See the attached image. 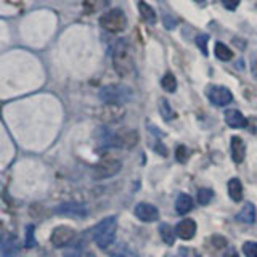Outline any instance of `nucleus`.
<instances>
[{
  "instance_id": "10",
  "label": "nucleus",
  "mask_w": 257,
  "mask_h": 257,
  "mask_svg": "<svg viewBox=\"0 0 257 257\" xmlns=\"http://www.w3.org/2000/svg\"><path fill=\"white\" fill-rule=\"evenodd\" d=\"M124 114H125V111L120 104H106L100 112V119L103 122L111 124V122H119V120L124 117Z\"/></svg>"
},
{
  "instance_id": "33",
  "label": "nucleus",
  "mask_w": 257,
  "mask_h": 257,
  "mask_svg": "<svg viewBox=\"0 0 257 257\" xmlns=\"http://www.w3.org/2000/svg\"><path fill=\"white\" fill-rule=\"evenodd\" d=\"M223 257H239V255H238V252H236V249H233V247H231V249H228V251L223 254Z\"/></svg>"
},
{
  "instance_id": "17",
  "label": "nucleus",
  "mask_w": 257,
  "mask_h": 257,
  "mask_svg": "<svg viewBox=\"0 0 257 257\" xmlns=\"http://www.w3.org/2000/svg\"><path fill=\"white\" fill-rule=\"evenodd\" d=\"M191 209H193V198L185 195V193H180L175 201V211L179 214H187Z\"/></svg>"
},
{
  "instance_id": "25",
  "label": "nucleus",
  "mask_w": 257,
  "mask_h": 257,
  "mask_svg": "<svg viewBox=\"0 0 257 257\" xmlns=\"http://www.w3.org/2000/svg\"><path fill=\"white\" fill-rule=\"evenodd\" d=\"M212 198H214V191H212L211 188H201V190L198 191V203H199L201 206L209 204V203L212 201Z\"/></svg>"
},
{
  "instance_id": "26",
  "label": "nucleus",
  "mask_w": 257,
  "mask_h": 257,
  "mask_svg": "<svg viewBox=\"0 0 257 257\" xmlns=\"http://www.w3.org/2000/svg\"><path fill=\"white\" fill-rule=\"evenodd\" d=\"M34 233H36V225L29 223L28 227H26V239H24V246H26L28 249L36 246V236H34Z\"/></svg>"
},
{
  "instance_id": "13",
  "label": "nucleus",
  "mask_w": 257,
  "mask_h": 257,
  "mask_svg": "<svg viewBox=\"0 0 257 257\" xmlns=\"http://www.w3.org/2000/svg\"><path fill=\"white\" fill-rule=\"evenodd\" d=\"M175 233L180 239L188 241L196 235V222L191 219H183L175 225Z\"/></svg>"
},
{
  "instance_id": "32",
  "label": "nucleus",
  "mask_w": 257,
  "mask_h": 257,
  "mask_svg": "<svg viewBox=\"0 0 257 257\" xmlns=\"http://www.w3.org/2000/svg\"><path fill=\"white\" fill-rule=\"evenodd\" d=\"M164 26L167 29H172L175 26V21L172 20V16L171 15H164Z\"/></svg>"
},
{
  "instance_id": "34",
  "label": "nucleus",
  "mask_w": 257,
  "mask_h": 257,
  "mask_svg": "<svg viewBox=\"0 0 257 257\" xmlns=\"http://www.w3.org/2000/svg\"><path fill=\"white\" fill-rule=\"evenodd\" d=\"M80 257H95L92 251H80Z\"/></svg>"
},
{
  "instance_id": "21",
  "label": "nucleus",
  "mask_w": 257,
  "mask_h": 257,
  "mask_svg": "<svg viewBox=\"0 0 257 257\" xmlns=\"http://www.w3.org/2000/svg\"><path fill=\"white\" fill-rule=\"evenodd\" d=\"M214 52H215V56H217V58L222 60V61H228V60L233 58L231 50H230V48H228L227 45H225V44H222V42H217V44H215Z\"/></svg>"
},
{
  "instance_id": "2",
  "label": "nucleus",
  "mask_w": 257,
  "mask_h": 257,
  "mask_svg": "<svg viewBox=\"0 0 257 257\" xmlns=\"http://www.w3.org/2000/svg\"><path fill=\"white\" fill-rule=\"evenodd\" d=\"M116 238V217H106L93 228V241L100 249H108Z\"/></svg>"
},
{
  "instance_id": "29",
  "label": "nucleus",
  "mask_w": 257,
  "mask_h": 257,
  "mask_svg": "<svg viewBox=\"0 0 257 257\" xmlns=\"http://www.w3.org/2000/svg\"><path fill=\"white\" fill-rule=\"evenodd\" d=\"M211 243L215 249H222L227 246V239H225V236H222V235H214L211 238Z\"/></svg>"
},
{
  "instance_id": "5",
  "label": "nucleus",
  "mask_w": 257,
  "mask_h": 257,
  "mask_svg": "<svg viewBox=\"0 0 257 257\" xmlns=\"http://www.w3.org/2000/svg\"><path fill=\"white\" fill-rule=\"evenodd\" d=\"M122 164H120L119 159H112V158H104L101 159L98 164L93 167L92 175L95 180H104V179H111L114 177L119 171Z\"/></svg>"
},
{
  "instance_id": "15",
  "label": "nucleus",
  "mask_w": 257,
  "mask_h": 257,
  "mask_svg": "<svg viewBox=\"0 0 257 257\" xmlns=\"http://www.w3.org/2000/svg\"><path fill=\"white\" fill-rule=\"evenodd\" d=\"M137 142H139V134L135 131H119L117 132L119 148H134Z\"/></svg>"
},
{
  "instance_id": "28",
  "label": "nucleus",
  "mask_w": 257,
  "mask_h": 257,
  "mask_svg": "<svg viewBox=\"0 0 257 257\" xmlns=\"http://www.w3.org/2000/svg\"><path fill=\"white\" fill-rule=\"evenodd\" d=\"M243 252L246 257H257V243L255 241H246L243 244Z\"/></svg>"
},
{
  "instance_id": "7",
  "label": "nucleus",
  "mask_w": 257,
  "mask_h": 257,
  "mask_svg": "<svg viewBox=\"0 0 257 257\" xmlns=\"http://www.w3.org/2000/svg\"><path fill=\"white\" fill-rule=\"evenodd\" d=\"M76 238V230L68 227V225H60L52 233V244L55 247H64L72 243V239Z\"/></svg>"
},
{
  "instance_id": "9",
  "label": "nucleus",
  "mask_w": 257,
  "mask_h": 257,
  "mask_svg": "<svg viewBox=\"0 0 257 257\" xmlns=\"http://www.w3.org/2000/svg\"><path fill=\"white\" fill-rule=\"evenodd\" d=\"M134 214L142 222H156L159 219V211L150 203H139L134 209Z\"/></svg>"
},
{
  "instance_id": "24",
  "label": "nucleus",
  "mask_w": 257,
  "mask_h": 257,
  "mask_svg": "<svg viewBox=\"0 0 257 257\" xmlns=\"http://www.w3.org/2000/svg\"><path fill=\"white\" fill-rule=\"evenodd\" d=\"M109 257H135V252H134L128 246H125V244H119V246H116V247L109 252Z\"/></svg>"
},
{
  "instance_id": "6",
  "label": "nucleus",
  "mask_w": 257,
  "mask_h": 257,
  "mask_svg": "<svg viewBox=\"0 0 257 257\" xmlns=\"http://www.w3.org/2000/svg\"><path fill=\"white\" fill-rule=\"evenodd\" d=\"M55 212L58 215H66L72 217V219H84L88 215V209L82 203H76V201H68L60 206L55 207Z\"/></svg>"
},
{
  "instance_id": "11",
  "label": "nucleus",
  "mask_w": 257,
  "mask_h": 257,
  "mask_svg": "<svg viewBox=\"0 0 257 257\" xmlns=\"http://www.w3.org/2000/svg\"><path fill=\"white\" fill-rule=\"evenodd\" d=\"M230 153H231V159L233 163L236 164H241L244 161V156H246V145L243 142V139L238 135L231 137L230 140Z\"/></svg>"
},
{
  "instance_id": "20",
  "label": "nucleus",
  "mask_w": 257,
  "mask_h": 257,
  "mask_svg": "<svg viewBox=\"0 0 257 257\" xmlns=\"http://www.w3.org/2000/svg\"><path fill=\"white\" fill-rule=\"evenodd\" d=\"M159 235L163 238V241L167 244V246H172L175 243V228H172L169 223H163L159 227Z\"/></svg>"
},
{
  "instance_id": "1",
  "label": "nucleus",
  "mask_w": 257,
  "mask_h": 257,
  "mask_svg": "<svg viewBox=\"0 0 257 257\" xmlns=\"http://www.w3.org/2000/svg\"><path fill=\"white\" fill-rule=\"evenodd\" d=\"M112 66L119 76H128L134 71V60L125 39H119L112 48Z\"/></svg>"
},
{
  "instance_id": "19",
  "label": "nucleus",
  "mask_w": 257,
  "mask_h": 257,
  "mask_svg": "<svg viewBox=\"0 0 257 257\" xmlns=\"http://www.w3.org/2000/svg\"><path fill=\"white\" fill-rule=\"evenodd\" d=\"M139 12L142 15V18L147 23H150V24L156 23V12H155V8L150 7L147 2H143V0H140V2H139Z\"/></svg>"
},
{
  "instance_id": "31",
  "label": "nucleus",
  "mask_w": 257,
  "mask_h": 257,
  "mask_svg": "<svg viewBox=\"0 0 257 257\" xmlns=\"http://www.w3.org/2000/svg\"><path fill=\"white\" fill-rule=\"evenodd\" d=\"M222 4L227 10H236L239 5V0H222Z\"/></svg>"
},
{
  "instance_id": "3",
  "label": "nucleus",
  "mask_w": 257,
  "mask_h": 257,
  "mask_svg": "<svg viewBox=\"0 0 257 257\" xmlns=\"http://www.w3.org/2000/svg\"><path fill=\"white\" fill-rule=\"evenodd\" d=\"M100 100L106 104H122L131 100V90L124 85H106L100 90Z\"/></svg>"
},
{
  "instance_id": "30",
  "label": "nucleus",
  "mask_w": 257,
  "mask_h": 257,
  "mask_svg": "<svg viewBox=\"0 0 257 257\" xmlns=\"http://www.w3.org/2000/svg\"><path fill=\"white\" fill-rule=\"evenodd\" d=\"M207 36L206 34H201L196 37V45L201 48V52H203L204 55H207Z\"/></svg>"
},
{
  "instance_id": "14",
  "label": "nucleus",
  "mask_w": 257,
  "mask_h": 257,
  "mask_svg": "<svg viewBox=\"0 0 257 257\" xmlns=\"http://www.w3.org/2000/svg\"><path fill=\"white\" fill-rule=\"evenodd\" d=\"M225 122L231 128H243L247 125V119L238 109H227L225 111Z\"/></svg>"
},
{
  "instance_id": "22",
  "label": "nucleus",
  "mask_w": 257,
  "mask_h": 257,
  "mask_svg": "<svg viewBox=\"0 0 257 257\" xmlns=\"http://www.w3.org/2000/svg\"><path fill=\"white\" fill-rule=\"evenodd\" d=\"M159 112H161V116H163L166 120H172L175 117V112L171 106V103H169L166 98H161L159 100Z\"/></svg>"
},
{
  "instance_id": "23",
  "label": "nucleus",
  "mask_w": 257,
  "mask_h": 257,
  "mask_svg": "<svg viewBox=\"0 0 257 257\" xmlns=\"http://www.w3.org/2000/svg\"><path fill=\"white\" fill-rule=\"evenodd\" d=\"M161 85H163V88L169 93H174L177 90V79H175V76L172 74V72H167V74H164L163 80H161Z\"/></svg>"
},
{
  "instance_id": "16",
  "label": "nucleus",
  "mask_w": 257,
  "mask_h": 257,
  "mask_svg": "<svg viewBox=\"0 0 257 257\" xmlns=\"http://www.w3.org/2000/svg\"><path fill=\"white\" fill-rule=\"evenodd\" d=\"M255 217H257V211H255V206L252 203H244V206L241 207V211L238 212L236 219L243 223H254L255 222Z\"/></svg>"
},
{
  "instance_id": "4",
  "label": "nucleus",
  "mask_w": 257,
  "mask_h": 257,
  "mask_svg": "<svg viewBox=\"0 0 257 257\" xmlns=\"http://www.w3.org/2000/svg\"><path fill=\"white\" fill-rule=\"evenodd\" d=\"M100 24L103 29H106L108 32H122L127 26V20L122 10L114 8L109 10L108 13H104L100 18Z\"/></svg>"
},
{
  "instance_id": "12",
  "label": "nucleus",
  "mask_w": 257,
  "mask_h": 257,
  "mask_svg": "<svg viewBox=\"0 0 257 257\" xmlns=\"http://www.w3.org/2000/svg\"><path fill=\"white\" fill-rule=\"evenodd\" d=\"M20 239L16 235H5L2 239V257H18Z\"/></svg>"
},
{
  "instance_id": "8",
  "label": "nucleus",
  "mask_w": 257,
  "mask_h": 257,
  "mask_svg": "<svg viewBox=\"0 0 257 257\" xmlns=\"http://www.w3.org/2000/svg\"><path fill=\"white\" fill-rule=\"evenodd\" d=\"M207 96H209V100H211V103L217 104V106H225V104L231 103V100H233L231 92L228 90L227 87H222V85L209 87Z\"/></svg>"
},
{
  "instance_id": "18",
  "label": "nucleus",
  "mask_w": 257,
  "mask_h": 257,
  "mask_svg": "<svg viewBox=\"0 0 257 257\" xmlns=\"http://www.w3.org/2000/svg\"><path fill=\"white\" fill-rule=\"evenodd\" d=\"M228 195L231 201H235V203L243 201V185H241L238 179H231L228 182Z\"/></svg>"
},
{
  "instance_id": "35",
  "label": "nucleus",
  "mask_w": 257,
  "mask_h": 257,
  "mask_svg": "<svg viewBox=\"0 0 257 257\" xmlns=\"http://www.w3.org/2000/svg\"><path fill=\"white\" fill-rule=\"evenodd\" d=\"M196 4H206V0H195Z\"/></svg>"
},
{
  "instance_id": "27",
  "label": "nucleus",
  "mask_w": 257,
  "mask_h": 257,
  "mask_svg": "<svg viewBox=\"0 0 257 257\" xmlns=\"http://www.w3.org/2000/svg\"><path fill=\"white\" fill-rule=\"evenodd\" d=\"M190 155H191V151L185 147V145H179L177 150H175V159L179 161V163H187Z\"/></svg>"
}]
</instances>
